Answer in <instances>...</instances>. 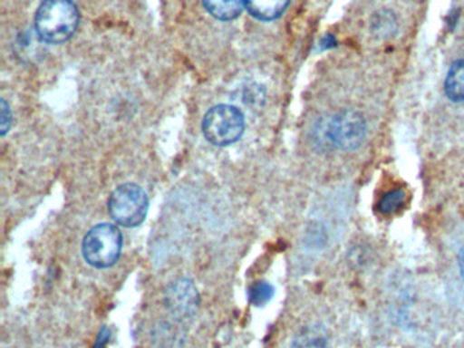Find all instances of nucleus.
<instances>
[{"label": "nucleus", "instance_id": "1", "mask_svg": "<svg viewBox=\"0 0 464 348\" xmlns=\"http://www.w3.org/2000/svg\"><path fill=\"white\" fill-rule=\"evenodd\" d=\"M80 11L72 0H44L37 8L34 27L48 44H63L77 32Z\"/></svg>", "mask_w": 464, "mask_h": 348}, {"label": "nucleus", "instance_id": "2", "mask_svg": "<svg viewBox=\"0 0 464 348\" xmlns=\"http://www.w3.org/2000/svg\"><path fill=\"white\" fill-rule=\"evenodd\" d=\"M317 143L328 149L353 151L366 138V121L358 111H343L323 121L316 130Z\"/></svg>", "mask_w": 464, "mask_h": 348}, {"label": "nucleus", "instance_id": "3", "mask_svg": "<svg viewBox=\"0 0 464 348\" xmlns=\"http://www.w3.org/2000/svg\"><path fill=\"white\" fill-rule=\"evenodd\" d=\"M123 237L118 226L100 223L88 231L82 242V255L86 263L94 268H111L121 257Z\"/></svg>", "mask_w": 464, "mask_h": 348}, {"label": "nucleus", "instance_id": "4", "mask_svg": "<svg viewBox=\"0 0 464 348\" xmlns=\"http://www.w3.org/2000/svg\"><path fill=\"white\" fill-rule=\"evenodd\" d=\"M246 130L243 111L233 105L214 106L203 119L202 130L208 141L214 146L225 147L236 143Z\"/></svg>", "mask_w": 464, "mask_h": 348}, {"label": "nucleus", "instance_id": "5", "mask_svg": "<svg viewBox=\"0 0 464 348\" xmlns=\"http://www.w3.org/2000/svg\"><path fill=\"white\" fill-rule=\"evenodd\" d=\"M108 211L118 225L137 227L149 211V198L137 184H123L111 193Z\"/></svg>", "mask_w": 464, "mask_h": 348}, {"label": "nucleus", "instance_id": "6", "mask_svg": "<svg viewBox=\"0 0 464 348\" xmlns=\"http://www.w3.org/2000/svg\"><path fill=\"white\" fill-rule=\"evenodd\" d=\"M164 304L176 321L189 320L199 309V291L188 277H179L165 288Z\"/></svg>", "mask_w": 464, "mask_h": 348}, {"label": "nucleus", "instance_id": "7", "mask_svg": "<svg viewBox=\"0 0 464 348\" xmlns=\"http://www.w3.org/2000/svg\"><path fill=\"white\" fill-rule=\"evenodd\" d=\"M292 348H330V334L322 324H308L295 334Z\"/></svg>", "mask_w": 464, "mask_h": 348}, {"label": "nucleus", "instance_id": "8", "mask_svg": "<svg viewBox=\"0 0 464 348\" xmlns=\"http://www.w3.org/2000/svg\"><path fill=\"white\" fill-rule=\"evenodd\" d=\"M151 343L157 348H181L186 343V331L169 321H162L151 331Z\"/></svg>", "mask_w": 464, "mask_h": 348}, {"label": "nucleus", "instance_id": "9", "mask_svg": "<svg viewBox=\"0 0 464 348\" xmlns=\"http://www.w3.org/2000/svg\"><path fill=\"white\" fill-rule=\"evenodd\" d=\"M290 0H244L248 13L259 21L278 19L289 5Z\"/></svg>", "mask_w": 464, "mask_h": 348}, {"label": "nucleus", "instance_id": "10", "mask_svg": "<svg viewBox=\"0 0 464 348\" xmlns=\"http://www.w3.org/2000/svg\"><path fill=\"white\" fill-rule=\"evenodd\" d=\"M208 14L219 21H233L243 13L244 0H203Z\"/></svg>", "mask_w": 464, "mask_h": 348}, {"label": "nucleus", "instance_id": "11", "mask_svg": "<svg viewBox=\"0 0 464 348\" xmlns=\"http://www.w3.org/2000/svg\"><path fill=\"white\" fill-rule=\"evenodd\" d=\"M445 94L453 102L464 101V60H458L450 65L445 79Z\"/></svg>", "mask_w": 464, "mask_h": 348}, {"label": "nucleus", "instance_id": "12", "mask_svg": "<svg viewBox=\"0 0 464 348\" xmlns=\"http://www.w3.org/2000/svg\"><path fill=\"white\" fill-rule=\"evenodd\" d=\"M407 203V192L403 188H395V189L388 190L387 193L380 198L377 201V212L382 217H391V215L398 214L404 208Z\"/></svg>", "mask_w": 464, "mask_h": 348}, {"label": "nucleus", "instance_id": "13", "mask_svg": "<svg viewBox=\"0 0 464 348\" xmlns=\"http://www.w3.org/2000/svg\"><path fill=\"white\" fill-rule=\"evenodd\" d=\"M371 32L379 38H390L398 32V19L390 10L377 11L371 21Z\"/></svg>", "mask_w": 464, "mask_h": 348}, {"label": "nucleus", "instance_id": "14", "mask_svg": "<svg viewBox=\"0 0 464 348\" xmlns=\"http://www.w3.org/2000/svg\"><path fill=\"white\" fill-rule=\"evenodd\" d=\"M274 287L268 282L260 280V282H255L254 285L249 287L248 298L254 306H265L266 304L273 299Z\"/></svg>", "mask_w": 464, "mask_h": 348}, {"label": "nucleus", "instance_id": "15", "mask_svg": "<svg viewBox=\"0 0 464 348\" xmlns=\"http://www.w3.org/2000/svg\"><path fill=\"white\" fill-rule=\"evenodd\" d=\"M13 124V114L10 111L9 103L6 101L2 100L0 102V130H2V136L6 135L9 132L10 128Z\"/></svg>", "mask_w": 464, "mask_h": 348}, {"label": "nucleus", "instance_id": "16", "mask_svg": "<svg viewBox=\"0 0 464 348\" xmlns=\"http://www.w3.org/2000/svg\"><path fill=\"white\" fill-rule=\"evenodd\" d=\"M458 269L459 275H460L461 279L464 280V247H461L458 255Z\"/></svg>", "mask_w": 464, "mask_h": 348}]
</instances>
